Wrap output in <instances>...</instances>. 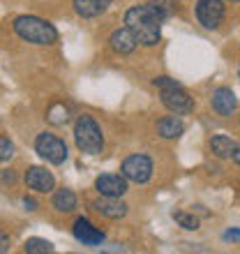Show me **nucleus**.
<instances>
[{"mask_svg": "<svg viewBox=\"0 0 240 254\" xmlns=\"http://www.w3.org/2000/svg\"><path fill=\"white\" fill-rule=\"evenodd\" d=\"M162 14L153 5H136L125 12V26L132 30L141 47H157L162 40Z\"/></svg>", "mask_w": 240, "mask_h": 254, "instance_id": "obj_1", "label": "nucleus"}, {"mask_svg": "<svg viewBox=\"0 0 240 254\" xmlns=\"http://www.w3.org/2000/svg\"><path fill=\"white\" fill-rule=\"evenodd\" d=\"M14 33L19 35L23 42L37 44V47H51L58 42V30L51 21L42 19V16H33V14H21L12 21Z\"/></svg>", "mask_w": 240, "mask_h": 254, "instance_id": "obj_2", "label": "nucleus"}, {"mask_svg": "<svg viewBox=\"0 0 240 254\" xmlns=\"http://www.w3.org/2000/svg\"><path fill=\"white\" fill-rule=\"evenodd\" d=\"M74 143L83 155H100L104 150V134L93 116H79L74 123Z\"/></svg>", "mask_w": 240, "mask_h": 254, "instance_id": "obj_3", "label": "nucleus"}, {"mask_svg": "<svg viewBox=\"0 0 240 254\" xmlns=\"http://www.w3.org/2000/svg\"><path fill=\"white\" fill-rule=\"evenodd\" d=\"M35 153L40 155L42 160H47L49 164H54V167H60V164H65L67 160V143L60 136L51 132H40L37 134V139H35Z\"/></svg>", "mask_w": 240, "mask_h": 254, "instance_id": "obj_4", "label": "nucleus"}, {"mask_svg": "<svg viewBox=\"0 0 240 254\" xmlns=\"http://www.w3.org/2000/svg\"><path fill=\"white\" fill-rule=\"evenodd\" d=\"M120 174L125 176V181L136 183V185H143V183L150 181L153 176V160L148 155H129L122 164H120Z\"/></svg>", "mask_w": 240, "mask_h": 254, "instance_id": "obj_5", "label": "nucleus"}, {"mask_svg": "<svg viewBox=\"0 0 240 254\" xmlns=\"http://www.w3.org/2000/svg\"><path fill=\"white\" fill-rule=\"evenodd\" d=\"M224 14H227L224 0H196V19L208 30L220 28L224 21Z\"/></svg>", "mask_w": 240, "mask_h": 254, "instance_id": "obj_6", "label": "nucleus"}, {"mask_svg": "<svg viewBox=\"0 0 240 254\" xmlns=\"http://www.w3.org/2000/svg\"><path fill=\"white\" fill-rule=\"evenodd\" d=\"M162 104L176 116H185L194 111V100L189 97V93L182 86L164 88L162 90Z\"/></svg>", "mask_w": 240, "mask_h": 254, "instance_id": "obj_7", "label": "nucleus"}, {"mask_svg": "<svg viewBox=\"0 0 240 254\" xmlns=\"http://www.w3.org/2000/svg\"><path fill=\"white\" fill-rule=\"evenodd\" d=\"M72 234H74V238H76L81 245H88V248L104 245V241H107V234H104L102 229L95 227L90 220H86V217H79V220L74 222Z\"/></svg>", "mask_w": 240, "mask_h": 254, "instance_id": "obj_8", "label": "nucleus"}, {"mask_svg": "<svg viewBox=\"0 0 240 254\" xmlns=\"http://www.w3.org/2000/svg\"><path fill=\"white\" fill-rule=\"evenodd\" d=\"M95 190L100 196H125L127 194V181L122 174H102L95 178Z\"/></svg>", "mask_w": 240, "mask_h": 254, "instance_id": "obj_9", "label": "nucleus"}, {"mask_svg": "<svg viewBox=\"0 0 240 254\" xmlns=\"http://www.w3.org/2000/svg\"><path fill=\"white\" fill-rule=\"evenodd\" d=\"M210 104H213L215 114H220L222 118H229V116H234L236 107H238V97L231 88L227 86H220L215 88L213 95H210Z\"/></svg>", "mask_w": 240, "mask_h": 254, "instance_id": "obj_10", "label": "nucleus"}, {"mask_svg": "<svg viewBox=\"0 0 240 254\" xmlns=\"http://www.w3.org/2000/svg\"><path fill=\"white\" fill-rule=\"evenodd\" d=\"M90 206H93L95 213H100L107 220H122L127 215V210H129L125 201H120V196H100Z\"/></svg>", "mask_w": 240, "mask_h": 254, "instance_id": "obj_11", "label": "nucleus"}, {"mask_svg": "<svg viewBox=\"0 0 240 254\" xmlns=\"http://www.w3.org/2000/svg\"><path fill=\"white\" fill-rule=\"evenodd\" d=\"M26 185L33 192L40 194H49L56 190V178L51 171H47L44 167H30L26 171Z\"/></svg>", "mask_w": 240, "mask_h": 254, "instance_id": "obj_12", "label": "nucleus"}, {"mask_svg": "<svg viewBox=\"0 0 240 254\" xmlns=\"http://www.w3.org/2000/svg\"><path fill=\"white\" fill-rule=\"evenodd\" d=\"M109 47H111V51L118 56H129L136 51V47H139V42H136V37L132 35V30L129 28H116L114 33H111V37H109Z\"/></svg>", "mask_w": 240, "mask_h": 254, "instance_id": "obj_13", "label": "nucleus"}, {"mask_svg": "<svg viewBox=\"0 0 240 254\" xmlns=\"http://www.w3.org/2000/svg\"><path fill=\"white\" fill-rule=\"evenodd\" d=\"M111 2L114 0H72V7L81 19H95V16L107 12Z\"/></svg>", "mask_w": 240, "mask_h": 254, "instance_id": "obj_14", "label": "nucleus"}, {"mask_svg": "<svg viewBox=\"0 0 240 254\" xmlns=\"http://www.w3.org/2000/svg\"><path fill=\"white\" fill-rule=\"evenodd\" d=\"M208 146H210V153H213L217 160H229L236 148V141L231 139V136H227V134H215L213 139L208 141Z\"/></svg>", "mask_w": 240, "mask_h": 254, "instance_id": "obj_15", "label": "nucleus"}, {"mask_svg": "<svg viewBox=\"0 0 240 254\" xmlns=\"http://www.w3.org/2000/svg\"><path fill=\"white\" fill-rule=\"evenodd\" d=\"M182 132H185V125L176 116H167V118L157 121V134L162 139H178Z\"/></svg>", "mask_w": 240, "mask_h": 254, "instance_id": "obj_16", "label": "nucleus"}, {"mask_svg": "<svg viewBox=\"0 0 240 254\" xmlns=\"http://www.w3.org/2000/svg\"><path fill=\"white\" fill-rule=\"evenodd\" d=\"M51 206L58 210V213H72L76 208V194L72 190H56L54 196H51Z\"/></svg>", "mask_w": 240, "mask_h": 254, "instance_id": "obj_17", "label": "nucleus"}, {"mask_svg": "<svg viewBox=\"0 0 240 254\" xmlns=\"http://www.w3.org/2000/svg\"><path fill=\"white\" fill-rule=\"evenodd\" d=\"M47 121L51 125H65L69 121V109H67L65 102H54L51 107L47 109Z\"/></svg>", "mask_w": 240, "mask_h": 254, "instance_id": "obj_18", "label": "nucleus"}, {"mask_svg": "<svg viewBox=\"0 0 240 254\" xmlns=\"http://www.w3.org/2000/svg\"><path fill=\"white\" fill-rule=\"evenodd\" d=\"M54 243L51 241H47V238H28L26 243H23V252H28V254H51L54 252Z\"/></svg>", "mask_w": 240, "mask_h": 254, "instance_id": "obj_19", "label": "nucleus"}, {"mask_svg": "<svg viewBox=\"0 0 240 254\" xmlns=\"http://www.w3.org/2000/svg\"><path fill=\"white\" fill-rule=\"evenodd\" d=\"M148 5H153L155 9L162 14V19L164 21L176 14V0H148Z\"/></svg>", "mask_w": 240, "mask_h": 254, "instance_id": "obj_20", "label": "nucleus"}, {"mask_svg": "<svg viewBox=\"0 0 240 254\" xmlns=\"http://www.w3.org/2000/svg\"><path fill=\"white\" fill-rule=\"evenodd\" d=\"M174 220H176L178 227L187 229V231H196V229H199V220H196L194 215H189V213H182V210L174 213Z\"/></svg>", "mask_w": 240, "mask_h": 254, "instance_id": "obj_21", "label": "nucleus"}, {"mask_svg": "<svg viewBox=\"0 0 240 254\" xmlns=\"http://www.w3.org/2000/svg\"><path fill=\"white\" fill-rule=\"evenodd\" d=\"M14 157V143L9 141V136L0 134V162H9Z\"/></svg>", "mask_w": 240, "mask_h": 254, "instance_id": "obj_22", "label": "nucleus"}, {"mask_svg": "<svg viewBox=\"0 0 240 254\" xmlns=\"http://www.w3.org/2000/svg\"><path fill=\"white\" fill-rule=\"evenodd\" d=\"M153 86L160 88V90H164V88H176V86H182V83H178V81L171 79V76H155Z\"/></svg>", "mask_w": 240, "mask_h": 254, "instance_id": "obj_23", "label": "nucleus"}, {"mask_svg": "<svg viewBox=\"0 0 240 254\" xmlns=\"http://www.w3.org/2000/svg\"><path fill=\"white\" fill-rule=\"evenodd\" d=\"M0 181L5 183V185H14V183H16V171H14V169H5V171L0 174Z\"/></svg>", "mask_w": 240, "mask_h": 254, "instance_id": "obj_24", "label": "nucleus"}, {"mask_svg": "<svg viewBox=\"0 0 240 254\" xmlns=\"http://www.w3.org/2000/svg\"><path fill=\"white\" fill-rule=\"evenodd\" d=\"M222 238L227 243H240V229H229V231H224Z\"/></svg>", "mask_w": 240, "mask_h": 254, "instance_id": "obj_25", "label": "nucleus"}, {"mask_svg": "<svg viewBox=\"0 0 240 254\" xmlns=\"http://www.w3.org/2000/svg\"><path fill=\"white\" fill-rule=\"evenodd\" d=\"M9 248H12V238H9L5 231H0V254L7 252Z\"/></svg>", "mask_w": 240, "mask_h": 254, "instance_id": "obj_26", "label": "nucleus"}, {"mask_svg": "<svg viewBox=\"0 0 240 254\" xmlns=\"http://www.w3.org/2000/svg\"><path fill=\"white\" fill-rule=\"evenodd\" d=\"M23 206H26V210H37V201H35L33 196H26V199H23Z\"/></svg>", "mask_w": 240, "mask_h": 254, "instance_id": "obj_27", "label": "nucleus"}, {"mask_svg": "<svg viewBox=\"0 0 240 254\" xmlns=\"http://www.w3.org/2000/svg\"><path fill=\"white\" fill-rule=\"evenodd\" d=\"M231 160L236 162V164H238L240 167V143H236V148H234V153H231Z\"/></svg>", "mask_w": 240, "mask_h": 254, "instance_id": "obj_28", "label": "nucleus"}, {"mask_svg": "<svg viewBox=\"0 0 240 254\" xmlns=\"http://www.w3.org/2000/svg\"><path fill=\"white\" fill-rule=\"evenodd\" d=\"M238 79H240V63H238Z\"/></svg>", "mask_w": 240, "mask_h": 254, "instance_id": "obj_29", "label": "nucleus"}, {"mask_svg": "<svg viewBox=\"0 0 240 254\" xmlns=\"http://www.w3.org/2000/svg\"><path fill=\"white\" fill-rule=\"evenodd\" d=\"M229 2H240V0H229Z\"/></svg>", "mask_w": 240, "mask_h": 254, "instance_id": "obj_30", "label": "nucleus"}]
</instances>
